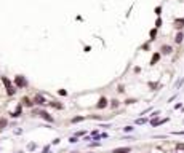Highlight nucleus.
I'll use <instances>...</instances> for the list:
<instances>
[{
	"instance_id": "f257e3e1",
	"label": "nucleus",
	"mask_w": 184,
	"mask_h": 153,
	"mask_svg": "<svg viewBox=\"0 0 184 153\" xmlns=\"http://www.w3.org/2000/svg\"><path fill=\"white\" fill-rule=\"evenodd\" d=\"M0 81L3 83V86H5V93H6V96L8 97H13V96L18 93V88L13 85V81L8 78V76H5V75H2L0 76Z\"/></svg>"
},
{
	"instance_id": "f03ea898",
	"label": "nucleus",
	"mask_w": 184,
	"mask_h": 153,
	"mask_svg": "<svg viewBox=\"0 0 184 153\" xmlns=\"http://www.w3.org/2000/svg\"><path fill=\"white\" fill-rule=\"evenodd\" d=\"M32 110V117H39V118H42V120H45L47 123H54L56 120H54V117L53 115H50V112H47L45 109H31Z\"/></svg>"
},
{
	"instance_id": "7ed1b4c3",
	"label": "nucleus",
	"mask_w": 184,
	"mask_h": 153,
	"mask_svg": "<svg viewBox=\"0 0 184 153\" xmlns=\"http://www.w3.org/2000/svg\"><path fill=\"white\" fill-rule=\"evenodd\" d=\"M13 85L16 86L18 89H26V88H29V81H27V78L24 75H16L15 78H13Z\"/></svg>"
},
{
	"instance_id": "20e7f679",
	"label": "nucleus",
	"mask_w": 184,
	"mask_h": 153,
	"mask_svg": "<svg viewBox=\"0 0 184 153\" xmlns=\"http://www.w3.org/2000/svg\"><path fill=\"white\" fill-rule=\"evenodd\" d=\"M32 101H34V105H39V107H42V109L48 104V101L45 99V94H43V93H37V94L34 96Z\"/></svg>"
},
{
	"instance_id": "39448f33",
	"label": "nucleus",
	"mask_w": 184,
	"mask_h": 153,
	"mask_svg": "<svg viewBox=\"0 0 184 153\" xmlns=\"http://www.w3.org/2000/svg\"><path fill=\"white\" fill-rule=\"evenodd\" d=\"M23 107H27V109H34L35 105H34V101L31 97H27V96H23L21 97V102H19Z\"/></svg>"
},
{
	"instance_id": "423d86ee",
	"label": "nucleus",
	"mask_w": 184,
	"mask_h": 153,
	"mask_svg": "<svg viewBox=\"0 0 184 153\" xmlns=\"http://www.w3.org/2000/svg\"><path fill=\"white\" fill-rule=\"evenodd\" d=\"M106 107H109V101H107L106 96H101L99 101H98V104H96V109H98V110H103V109H106Z\"/></svg>"
},
{
	"instance_id": "0eeeda50",
	"label": "nucleus",
	"mask_w": 184,
	"mask_h": 153,
	"mask_svg": "<svg viewBox=\"0 0 184 153\" xmlns=\"http://www.w3.org/2000/svg\"><path fill=\"white\" fill-rule=\"evenodd\" d=\"M21 115H23V105H21V104H18V105H16V109L10 113V117H11V118H19Z\"/></svg>"
},
{
	"instance_id": "6e6552de",
	"label": "nucleus",
	"mask_w": 184,
	"mask_h": 153,
	"mask_svg": "<svg viewBox=\"0 0 184 153\" xmlns=\"http://www.w3.org/2000/svg\"><path fill=\"white\" fill-rule=\"evenodd\" d=\"M48 107H51V109H56V110H62L64 109V105L59 102V101H48Z\"/></svg>"
},
{
	"instance_id": "1a4fd4ad",
	"label": "nucleus",
	"mask_w": 184,
	"mask_h": 153,
	"mask_svg": "<svg viewBox=\"0 0 184 153\" xmlns=\"http://www.w3.org/2000/svg\"><path fill=\"white\" fill-rule=\"evenodd\" d=\"M171 53H173V46H170V45H162V48H160V54L168 56V54H171Z\"/></svg>"
},
{
	"instance_id": "9d476101",
	"label": "nucleus",
	"mask_w": 184,
	"mask_h": 153,
	"mask_svg": "<svg viewBox=\"0 0 184 153\" xmlns=\"http://www.w3.org/2000/svg\"><path fill=\"white\" fill-rule=\"evenodd\" d=\"M110 153H131V147H118V148H114Z\"/></svg>"
},
{
	"instance_id": "9b49d317",
	"label": "nucleus",
	"mask_w": 184,
	"mask_h": 153,
	"mask_svg": "<svg viewBox=\"0 0 184 153\" xmlns=\"http://www.w3.org/2000/svg\"><path fill=\"white\" fill-rule=\"evenodd\" d=\"M160 57H162V54H160V51H157V53H154L152 54V59H151V65H155V64H157L159 61H160Z\"/></svg>"
},
{
	"instance_id": "f8f14e48",
	"label": "nucleus",
	"mask_w": 184,
	"mask_h": 153,
	"mask_svg": "<svg viewBox=\"0 0 184 153\" xmlns=\"http://www.w3.org/2000/svg\"><path fill=\"white\" fill-rule=\"evenodd\" d=\"M167 121H168V118H163V120H159V118H152V120H151V124H152V126H160V124L167 123Z\"/></svg>"
},
{
	"instance_id": "ddd939ff",
	"label": "nucleus",
	"mask_w": 184,
	"mask_h": 153,
	"mask_svg": "<svg viewBox=\"0 0 184 153\" xmlns=\"http://www.w3.org/2000/svg\"><path fill=\"white\" fill-rule=\"evenodd\" d=\"M8 128V118L5 117H0V131H3Z\"/></svg>"
},
{
	"instance_id": "4468645a",
	"label": "nucleus",
	"mask_w": 184,
	"mask_h": 153,
	"mask_svg": "<svg viewBox=\"0 0 184 153\" xmlns=\"http://www.w3.org/2000/svg\"><path fill=\"white\" fill-rule=\"evenodd\" d=\"M174 27L176 29H182L184 27V18H178V19H174Z\"/></svg>"
},
{
	"instance_id": "2eb2a0df",
	"label": "nucleus",
	"mask_w": 184,
	"mask_h": 153,
	"mask_svg": "<svg viewBox=\"0 0 184 153\" xmlns=\"http://www.w3.org/2000/svg\"><path fill=\"white\" fill-rule=\"evenodd\" d=\"M118 105H120V101H118V99L109 101V107H110V109H118Z\"/></svg>"
},
{
	"instance_id": "dca6fc26",
	"label": "nucleus",
	"mask_w": 184,
	"mask_h": 153,
	"mask_svg": "<svg viewBox=\"0 0 184 153\" xmlns=\"http://www.w3.org/2000/svg\"><path fill=\"white\" fill-rule=\"evenodd\" d=\"M182 38H184V34H182V32H178L176 37H174V42H176V43H181Z\"/></svg>"
},
{
	"instance_id": "f3484780",
	"label": "nucleus",
	"mask_w": 184,
	"mask_h": 153,
	"mask_svg": "<svg viewBox=\"0 0 184 153\" xmlns=\"http://www.w3.org/2000/svg\"><path fill=\"white\" fill-rule=\"evenodd\" d=\"M149 37H151V38H149L151 42H152V40H155V37H157V29H155V27H154L152 30L149 32Z\"/></svg>"
},
{
	"instance_id": "a211bd4d",
	"label": "nucleus",
	"mask_w": 184,
	"mask_h": 153,
	"mask_svg": "<svg viewBox=\"0 0 184 153\" xmlns=\"http://www.w3.org/2000/svg\"><path fill=\"white\" fill-rule=\"evenodd\" d=\"M83 120H87V117H74L70 120V123H80V121H83Z\"/></svg>"
},
{
	"instance_id": "6ab92c4d",
	"label": "nucleus",
	"mask_w": 184,
	"mask_h": 153,
	"mask_svg": "<svg viewBox=\"0 0 184 153\" xmlns=\"http://www.w3.org/2000/svg\"><path fill=\"white\" fill-rule=\"evenodd\" d=\"M99 145H101V142H99V140H95V142H90V143H88V147H90V148H95V147H99Z\"/></svg>"
},
{
	"instance_id": "aec40b11",
	"label": "nucleus",
	"mask_w": 184,
	"mask_h": 153,
	"mask_svg": "<svg viewBox=\"0 0 184 153\" xmlns=\"http://www.w3.org/2000/svg\"><path fill=\"white\" fill-rule=\"evenodd\" d=\"M35 148H37V143H34V142H32V143H29V145H27V151H34Z\"/></svg>"
},
{
	"instance_id": "412c9836",
	"label": "nucleus",
	"mask_w": 184,
	"mask_h": 153,
	"mask_svg": "<svg viewBox=\"0 0 184 153\" xmlns=\"http://www.w3.org/2000/svg\"><path fill=\"white\" fill-rule=\"evenodd\" d=\"M85 134H87V131H77L75 134H74V136H75V137H83Z\"/></svg>"
},
{
	"instance_id": "4be33fe9",
	"label": "nucleus",
	"mask_w": 184,
	"mask_h": 153,
	"mask_svg": "<svg viewBox=\"0 0 184 153\" xmlns=\"http://www.w3.org/2000/svg\"><path fill=\"white\" fill-rule=\"evenodd\" d=\"M87 118H90V120H103L101 115H90V117H87Z\"/></svg>"
},
{
	"instance_id": "5701e85b",
	"label": "nucleus",
	"mask_w": 184,
	"mask_h": 153,
	"mask_svg": "<svg viewBox=\"0 0 184 153\" xmlns=\"http://www.w3.org/2000/svg\"><path fill=\"white\" fill-rule=\"evenodd\" d=\"M147 121H149L147 118H138V120H136V124H144V123H147Z\"/></svg>"
},
{
	"instance_id": "b1692460",
	"label": "nucleus",
	"mask_w": 184,
	"mask_h": 153,
	"mask_svg": "<svg viewBox=\"0 0 184 153\" xmlns=\"http://www.w3.org/2000/svg\"><path fill=\"white\" fill-rule=\"evenodd\" d=\"M58 94H59V96H62V97H66V96H67L69 93H67L66 89H58Z\"/></svg>"
},
{
	"instance_id": "393cba45",
	"label": "nucleus",
	"mask_w": 184,
	"mask_h": 153,
	"mask_svg": "<svg viewBox=\"0 0 184 153\" xmlns=\"http://www.w3.org/2000/svg\"><path fill=\"white\" fill-rule=\"evenodd\" d=\"M133 129H135L133 126H125L123 128V132H133Z\"/></svg>"
},
{
	"instance_id": "a878e982",
	"label": "nucleus",
	"mask_w": 184,
	"mask_h": 153,
	"mask_svg": "<svg viewBox=\"0 0 184 153\" xmlns=\"http://www.w3.org/2000/svg\"><path fill=\"white\" fill-rule=\"evenodd\" d=\"M159 27H162V19L160 18H157V21H155V29H159Z\"/></svg>"
},
{
	"instance_id": "bb28decb",
	"label": "nucleus",
	"mask_w": 184,
	"mask_h": 153,
	"mask_svg": "<svg viewBox=\"0 0 184 153\" xmlns=\"http://www.w3.org/2000/svg\"><path fill=\"white\" fill-rule=\"evenodd\" d=\"M69 142H70V143H77V142H79V137H75V136H72V137L69 139Z\"/></svg>"
},
{
	"instance_id": "cd10ccee",
	"label": "nucleus",
	"mask_w": 184,
	"mask_h": 153,
	"mask_svg": "<svg viewBox=\"0 0 184 153\" xmlns=\"http://www.w3.org/2000/svg\"><path fill=\"white\" fill-rule=\"evenodd\" d=\"M40 153H50V145H45V147H43V150H42Z\"/></svg>"
},
{
	"instance_id": "c85d7f7f",
	"label": "nucleus",
	"mask_w": 184,
	"mask_h": 153,
	"mask_svg": "<svg viewBox=\"0 0 184 153\" xmlns=\"http://www.w3.org/2000/svg\"><path fill=\"white\" fill-rule=\"evenodd\" d=\"M135 102H136V99H126V101H125V104H126V105H130V104H135Z\"/></svg>"
},
{
	"instance_id": "c756f323",
	"label": "nucleus",
	"mask_w": 184,
	"mask_h": 153,
	"mask_svg": "<svg viewBox=\"0 0 184 153\" xmlns=\"http://www.w3.org/2000/svg\"><path fill=\"white\" fill-rule=\"evenodd\" d=\"M160 11H162V8H160V6H157V8H155V14H157V16H160V14H162Z\"/></svg>"
},
{
	"instance_id": "7c9ffc66",
	"label": "nucleus",
	"mask_w": 184,
	"mask_h": 153,
	"mask_svg": "<svg viewBox=\"0 0 184 153\" xmlns=\"http://www.w3.org/2000/svg\"><path fill=\"white\" fill-rule=\"evenodd\" d=\"M117 91H118V93H123V91H125V88H123V85H118V88H117Z\"/></svg>"
},
{
	"instance_id": "2f4dec72",
	"label": "nucleus",
	"mask_w": 184,
	"mask_h": 153,
	"mask_svg": "<svg viewBox=\"0 0 184 153\" xmlns=\"http://www.w3.org/2000/svg\"><path fill=\"white\" fill-rule=\"evenodd\" d=\"M176 148L178 150H184V143H176Z\"/></svg>"
},
{
	"instance_id": "473e14b6",
	"label": "nucleus",
	"mask_w": 184,
	"mask_h": 153,
	"mask_svg": "<svg viewBox=\"0 0 184 153\" xmlns=\"http://www.w3.org/2000/svg\"><path fill=\"white\" fill-rule=\"evenodd\" d=\"M59 142H61V139H54V140H53V145H58Z\"/></svg>"
},
{
	"instance_id": "72a5a7b5",
	"label": "nucleus",
	"mask_w": 184,
	"mask_h": 153,
	"mask_svg": "<svg viewBox=\"0 0 184 153\" xmlns=\"http://www.w3.org/2000/svg\"><path fill=\"white\" fill-rule=\"evenodd\" d=\"M70 153H79V151H70Z\"/></svg>"
},
{
	"instance_id": "f704fd0d",
	"label": "nucleus",
	"mask_w": 184,
	"mask_h": 153,
	"mask_svg": "<svg viewBox=\"0 0 184 153\" xmlns=\"http://www.w3.org/2000/svg\"><path fill=\"white\" fill-rule=\"evenodd\" d=\"M90 153H93V151H90Z\"/></svg>"
}]
</instances>
